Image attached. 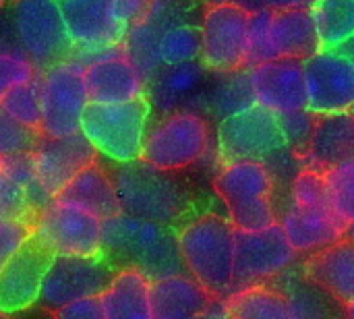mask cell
I'll use <instances>...</instances> for the list:
<instances>
[{"instance_id":"ac0fdd59","label":"cell","mask_w":354,"mask_h":319,"mask_svg":"<svg viewBox=\"0 0 354 319\" xmlns=\"http://www.w3.org/2000/svg\"><path fill=\"white\" fill-rule=\"evenodd\" d=\"M95 160L97 152L83 133L68 137H41L31 152L35 181L48 201L58 197V193Z\"/></svg>"},{"instance_id":"d590c367","label":"cell","mask_w":354,"mask_h":319,"mask_svg":"<svg viewBox=\"0 0 354 319\" xmlns=\"http://www.w3.org/2000/svg\"><path fill=\"white\" fill-rule=\"evenodd\" d=\"M0 108L17 122L37 131L41 135V93L39 77L12 87L0 102Z\"/></svg>"},{"instance_id":"74e56055","label":"cell","mask_w":354,"mask_h":319,"mask_svg":"<svg viewBox=\"0 0 354 319\" xmlns=\"http://www.w3.org/2000/svg\"><path fill=\"white\" fill-rule=\"evenodd\" d=\"M41 135L21 122H17L12 116H8L0 108V156H17V154H31L35 145L39 143Z\"/></svg>"},{"instance_id":"cb8c5ba5","label":"cell","mask_w":354,"mask_h":319,"mask_svg":"<svg viewBox=\"0 0 354 319\" xmlns=\"http://www.w3.org/2000/svg\"><path fill=\"white\" fill-rule=\"evenodd\" d=\"M301 272L334 303L346 307L354 301V239L342 237L322 251L307 255Z\"/></svg>"},{"instance_id":"44dd1931","label":"cell","mask_w":354,"mask_h":319,"mask_svg":"<svg viewBox=\"0 0 354 319\" xmlns=\"http://www.w3.org/2000/svg\"><path fill=\"white\" fill-rule=\"evenodd\" d=\"M85 83L89 102L118 104L143 98L147 81L127 58L124 48H112L85 60Z\"/></svg>"},{"instance_id":"f35d334b","label":"cell","mask_w":354,"mask_h":319,"mask_svg":"<svg viewBox=\"0 0 354 319\" xmlns=\"http://www.w3.org/2000/svg\"><path fill=\"white\" fill-rule=\"evenodd\" d=\"M35 77H39L37 66L21 50L19 52L0 50V102L12 87L27 83Z\"/></svg>"},{"instance_id":"603a6c76","label":"cell","mask_w":354,"mask_h":319,"mask_svg":"<svg viewBox=\"0 0 354 319\" xmlns=\"http://www.w3.org/2000/svg\"><path fill=\"white\" fill-rule=\"evenodd\" d=\"M278 222L295 251L311 255L346 237V224L334 214L332 206H292L278 210Z\"/></svg>"},{"instance_id":"4dcf8cb0","label":"cell","mask_w":354,"mask_h":319,"mask_svg":"<svg viewBox=\"0 0 354 319\" xmlns=\"http://www.w3.org/2000/svg\"><path fill=\"white\" fill-rule=\"evenodd\" d=\"M253 104H255V98H253V89H251V81H249V69H241L234 73L218 75V79L212 81V85L201 102L199 114L207 110L212 116L222 120V118H226L234 112H241Z\"/></svg>"},{"instance_id":"ba28073f","label":"cell","mask_w":354,"mask_h":319,"mask_svg":"<svg viewBox=\"0 0 354 319\" xmlns=\"http://www.w3.org/2000/svg\"><path fill=\"white\" fill-rule=\"evenodd\" d=\"M31 239L52 257H97L104 249V220L81 208L50 199L31 220Z\"/></svg>"},{"instance_id":"484cf974","label":"cell","mask_w":354,"mask_h":319,"mask_svg":"<svg viewBox=\"0 0 354 319\" xmlns=\"http://www.w3.org/2000/svg\"><path fill=\"white\" fill-rule=\"evenodd\" d=\"M54 199L81 208L102 220H108L122 212L112 172L106 170L97 160L83 168Z\"/></svg>"},{"instance_id":"8fae6325","label":"cell","mask_w":354,"mask_h":319,"mask_svg":"<svg viewBox=\"0 0 354 319\" xmlns=\"http://www.w3.org/2000/svg\"><path fill=\"white\" fill-rule=\"evenodd\" d=\"M41 137H68L81 133V120L89 106L85 62L71 56L39 73Z\"/></svg>"},{"instance_id":"5bb4252c","label":"cell","mask_w":354,"mask_h":319,"mask_svg":"<svg viewBox=\"0 0 354 319\" xmlns=\"http://www.w3.org/2000/svg\"><path fill=\"white\" fill-rule=\"evenodd\" d=\"M75 58H91L122 46L129 27L118 19L116 0H58Z\"/></svg>"},{"instance_id":"ee69618b","label":"cell","mask_w":354,"mask_h":319,"mask_svg":"<svg viewBox=\"0 0 354 319\" xmlns=\"http://www.w3.org/2000/svg\"><path fill=\"white\" fill-rule=\"evenodd\" d=\"M338 52H342V54H346V56H351V58H353L354 56V37L351 39V42H346L342 48H338Z\"/></svg>"},{"instance_id":"7dc6e473","label":"cell","mask_w":354,"mask_h":319,"mask_svg":"<svg viewBox=\"0 0 354 319\" xmlns=\"http://www.w3.org/2000/svg\"><path fill=\"white\" fill-rule=\"evenodd\" d=\"M346 237H351V239H354V222L346 228Z\"/></svg>"},{"instance_id":"277c9868","label":"cell","mask_w":354,"mask_h":319,"mask_svg":"<svg viewBox=\"0 0 354 319\" xmlns=\"http://www.w3.org/2000/svg\"><path fill=\"white\" fill-rule=\"evenodd\" d=\"M212 185L236 230H261L278 222L276 176L268 164L253 160L222 164Z\"/></svg>"},{"instance_id":"bcb514c9","label":"cell","mask_w":354,"mask_h":319,"mask_svg":"<svg viewBox=\"0 0 354 319\" xmlns=\"http://www.w3.org/2000/svg\"><path fill=\"white\" fill-rule=\"evenodd\" d=\"M344 319H354V301L344 307Z\"/></svg>"},{"instance_id":"8992f818","label":"cell","mask_w":354,"mask_h":319,"mask_svg":"<svg viewBox=\"0 0 354 319\" xmlns=\"http://www.w3.org/2000/svg\"><path fill=\"white\" fill-rule=\"evenodd\" d=\"M319 50V37L309 6L251 12L245 69L278 58L307 60Z\"/></svg>"},{"instance_id":"f6af8a7d","label":"cell","mask_w":354,"mask_h":319,"mask_svg":"<svg viewBox=\"0 0 354 319\" xmlns=\"http://www.w3.org/2000/svg\"><path fill=\"white\" fill-rule=\"evenodd\" d=\"M228 2H234V0H201L203 6H218V4H228Z\"/></svg>"},{"instance_id":"d4e9b609","label":"cell","mask_w":354,"mask_h":319,"mask_svg":"<svg viewBox=\"0 0 354 319\" xmlns=\"http://www.w3.org/2000/svg\"><path fill=\"white\" fill-rule=\"evenodd\" d=\"M46 203L48 199L41 195L35 181L31 154H17V156L2 158L0 218L31 222L35 212Z\"/></svg>"},{"instance_id":"d6986e66","label":"cell","mask_w":354,"mask_h":319,"mask_svg":"<svg viewBox=\"0 0 354 319\" xmlns=\"http://www.w3.org/2000/svg\"><path fill=\"white\" fill-rule=\"evenodd\" d=\"M212 81V71L205 69L201 60L170 64L162 66L147 81L145 95L151 104V112H158L160 116L180 110L199 112Z\"/></svg>"},{"instance_id":"9a60e30c","label":"cell","mask_w":354,"mask_h":319,"mask_svg":"<svg viewBox=\"0 0 354 319\" xmlns=\"http://www.w3.org/2000/svg\"><path fill=\"white\" fill-rule=\"evenodd\" d=\"M116 268L104 257H64L54 255L44 276L39 303L54 311L66 303L100 297L110 284Z\"/></svg>"},{"instance_id":"4fadbf2b","label":"cell","mask_w":354,"mask_h":319,"mask_svg":"<svg viewBox=\"0 0 354 319\" xmlns=\"http://www.w3.org/2000/svg\"><path fill=\"white\" fill-rule=\"evenodd\" d=\"M249 17L236 2L205 8L201 15V62L216 75L245 69L249 50Z\"/></svg>"},{"instance_id":"7402d4cb","label":"cell","mask_w":354,"mask_h":319,"mask_svg":"<svg viewBox=\"0 0 354 319\" xmlns=\"http://www.w3.org/2000/svg\"><path fill=\"white\" fill-rule=\"evenodd\" d=\"M249 81L257 106L272 112H290L307 108L305 60L278 58L249 69Z\"/></svg>"},{"instance_id":"b9f144b4","label":"cell","mask_w":354,"mask_h":319,"mask_svg":"<svg viewBox=\"0 0 354 319\" xmlns=\"http://www.w3.org/2000/svg\"><path fill=\"white\" fill-rule=\"evenodd\" d=\"M236 4H241L245 10L255 12V10H263V8H297V6H311L313 0H234Z\"/></svg>"},{"instance_id":"ffe728a7","label":"cell","mask_w":354,"mask_h":319,"mask_svg":"<svg viewBox=\"0 0 354 319\" xmlns=\"http://www.w3.org/2000/svg\"><path fill=\"white\" fill-rule=\"evenodd\" d=\"M50 259L52 255L31 237L8 257L0 270V309L4 313H21L39 303Z\"/></svg>"},{"instance_id":"5b68a950","label":"cell","mask_w":354,"mask_h":319,"mask_svg":"<svg viewBox=\"0 0 354 319\" xmlns=\"http://www.w3.org/2000/svg\"><path fill=\"white\" fill-rule=\"evenodd\" d=\"M149 118L151 104L147 95L118 104L89 102L81 120V133L97 156L112 164H129L141 158Z\"/></svg>"},{"instance_id":"7a4b0ae2","label":"cell","mask_w":354,"mask_h":319,"mask_svg":"<svg viewBox=\"0 0 354 319\" xmlns=\"http://www.w3.org/2000/svg\"><path fill=\"white\" fill-rule=\"evenodd\" d=\"M234 235L228 216L218 212H193L176 228L185 272L214 299L234 291Z\"/></svg>"},{"instance_id":"9c48e42d","label":"cell","mask_w":354,"mask_h":319,"mask_svg":"<svg viewBox=\"0 0 354 319\" xmlns=\"http://www.w3.org/2000/svg\"><path fill=\"white\" fill-rule=\"evenodd\" d=\"M209 149V122L191 110L160 116L149 125L141 160L168 172L195 166Z\"/></svg>"},{"instance_id":"816d5d0a","label":"cell","mask_w":354,"mask_h":319,"mask_svg":"<svg viewBox=\"0 0 354 319\" xmlns=\"http://www.w3.org/2000/svg\"><path fill=\"white\" fill-rule=\"evenodd\" d=\"M353 62H354V56H353Z\"/></svg>"},{"instance_id":"681fc988","label":"cell","mask_w":354,"mask_h":319,"mask_svg":"<svg viewBox=\"0 0 354 319\" xmlns=\"http://www.w3.org/2000/svg\"><path fill=\"white\" fill-rule=\"evenodd\" d=\"M2 4H4V0H0V6H2Z\"/></svg>"},{"instance_id":"1f68e13d","label":"cell","mask_w":354,"mask_h":319,"mask_svg":"<svg viewBox=\"0 0 354 319\" xmlns=\"http://www.w3.org/2000/svg\"><path fill=\"white\" fill-rule=\"evenodd\" d=\"M309 10L322 50H338L354 37V0H313Z\"/></svg>"},{"instance_id":"2e32d148","label":"cell","mask_w":354,"mask_h":319,"mask_svg":"<svg viewBox=\"0 0 354 319\" xmlns=\"http://www.w3.org/2000/svg\"><path fill=\"white\" fill-rule=\"evenodd\" d=\"M195 0H151L143 19L127 31L122 42L124 54L139 69L145 81H149L164 66L158 54L162 35L180 23H195Z\"/></svg>"},{"instance_id":"8d00e7d4","label":"cell","mask_w":354,"mask_h":319,"mask_svg":"<svg viewBox=\"0 0 354 319\" xmlns=\"http://www.w3.org/2000/svg\"><path fill=\"white\" fill-rule=\"evenodd\" d=\"M276 116H278V125H280V131L284 135L286 147L301 162V158L305 156V152L309 147V141H311V135L315 131L319 114H315L309 108H305V110L278 112Z\"/></svg>"},{"instance_id":"7bdbcfd3","label":"cell","mask_w":354,"mask_h":319,"mask_svg":"<svg viewBox=\"0 0 354 319\" xmlns=\"http://www.w3.org/2000/svg\"><path fill=\"white\" fill-rule=\"evenodd\" d=\"M193 319H228V311H226L224 299H214L197 318Z\"/></svg>"},{"instance_id":"4316f807","label":"cell","mask_w":354,"mask_h":319,"mask_svg":"<svg viewBox=\"0 0 354 319\" xmlns=\"http://www.w3.org/2000/svg\"><path fill=\"white\" fill-rule=\"evenodd\" d=\"M354 154V108L340 114L319 116L301 166L326 170Z\"/></svg>"},{"instance_id":"e0dca14e","label":"cell","mask_w":354,"mask_h":319,"mask_svg":"<svg viewBox=\"0 0 354 319\" xmlns=\"http://www.w3.org/2000/svg\"><path fill=\"white\" fill-rule=\"evenodd\" d=\"M307 108L319 116L354 108V62L338 50H319L305 60Z\"/></svg>"},{"instance_id":"7c38bea8","label":"cell","mask_w":354,"mask_h":319,"mask_svg":"<svg viewBox=\"0 0 354 319\" xmlns=\"http://www.w3.org/2000/svg\"><path fill=\"white\" fill-rule=\"evenodd\" d=\"M297 264L299 253L290 245L280 222L261 230H236L234 291L253 284H270Z\"/></svg>"},{"instance_id":"d6a6232c","label":"cell","mask_w":354,"mask_h":319,"mask_svg":"<svg viewBox=\"0 0 354 319\" xmlns=\"http://www.w3.org/2000/svg\"><path fill=\"white\" fill-rule=\"evenodd\" d=\"M270 284L278 286L286 295L292 319H330V297L313 286L297 266Z\"/></svg>"},{"instance_id":"c3c4849f","label":"cell","mask_w":354,"mask_h":319,"mask_svg":"<svg viewBox=\"0 0 354 319\" xmlns=\"http://www.w3.org/2000/svg\"><path fill=\"white\" fill-rule=\"evenodd\" d=\"M0 319H10V316H8V313H4V311L0 309Z\"/></svg>"},{"instance_id":"3957f363","label":"cell","mask_w":354,"mask_h":319,"mask_svg":"<svg viewBox=\"0 0 354 319\" xmlns=\"http://www.w3.org/2000/svg\"><path fill=\"white\" fill-rule=\"evenodd\" d=\"M120 210L129 216L178 228L193 214V193L174 172L160 170L141 158L114 164L112 170Z\"/></svg>"},{"instance_id":"ab89813d","label":"cell","mask_w":354,"mask_h":319,"mask_svg":"<svg viewBox=\"0 0 354 319\" xmlns=\"http://www.w3.org/2000/svg\"><path fill=\"white\" fill-rule=\"evenodd\" d=\"M29 237H31V222L0 218V270Z\"/></svg>"},{"instance_id":"f1b7e54d","label":"cell","mask_w":354,"mask_h":319,"mask_svg":"<svg viewBox=\"0 0 354 319\" xmlns=\"http://www.w3.org/2000/svg\"><path fill=\"white\" fill-rule=\"evenodd\" d=\"M100 303L106 319H153L151 280L137 270L118 268Z\"/></svg>"},{"instance_id":"f907efd6","label":"cell","mask_w":354,"mask_h":319,"mask_svg":"<svg viewBox=\"0 0 354 319\" xmlns=\"http://www.w3.org/2000/svg\"><path fill=\"white\" fill-rule=\"evenodd\" d=\"M0 166H2V156H0Z\"/></svg>"},{"instance_id":"30bf717a","label":"cell","mask_w":354,"mask_h":319,"mask_svg":"<svg viewBox=\"0 0 354 319\" xmlns=\"http://www.w3.org/2000/svg\"><path fill=\"white\" fill-rule=\"evenodd\" d=\"M286 154L292 152L286 147L278 116L263 106L253 104L241 112L222 118L218 125L220 166L243 160L270 164L272 160H278Z\"/></svg>"},{"instance_id":"52a82bcc","label":"cell","mask_w":354,"mask_h":319,"mask_svg":"<svg viewBox=\"0 0 354 319\" xmlns=\"http://www.w3.org/2000/svg\"><path fill=\"white\" fill-rule=\"evenodd\" d=\"M8 19L19 50L39 73L75 54L58 0H15Z\"/></svg>"},{"instance_id":"836d02e7","label":"cell","mask_w":354,"mask_h":319,"mask_svg":"<svg viewBox=\"0 0 354 319\" xmlns=\"http://www.w3.org/2000/svg\"><path fill=\"white\" fill-rule=\"evenodd\" d=\"M322 172H324L330 206L334 214L348 228L354 222V154L328 166Z\"/></svg>"},{"instance_id":"6da1fadb","label":"cell","mask_w":354,"mask_h":319,"mask_svg":"<svg viewBox=\"0 0 354 319\" xmlns=\"http://www.w3.org/2000/svg\"><path fill=\"white\" fill-rule=\"evenodd\" d=\"M102 255L116 270H137L151 282L185 272L176 228L141 220L124 212L104 220Z\"/></svg>"},{"instance_id":"e575fe53","label":"cell","mask_w":354,"mask_h":319,"mask_svg":"<svg viewBox=\"0 0 354 319\" xmlns=\"http://www.w3.org/2000/svg\"><path fill=\"white\" fill-rule=\"evenodd\" d=\"M201 25L197 23H180L170 27L158 46V54L164 66L193 62L201 58Z\"/></svg>"},{"instance_id":"f546056e","label":"cell","mask_w":354,"mask_h":319,"mask_svg":"<svg viewBox=\"0 0 354 319\" xmlns=\"http://www.w3.org/2000/svg\"><path fill=\"white\" fill-rule=\"evenodd\" d=\"M228 319H292L286 295L274 284H253L232 291L226 299Z\"/></svg>"},{"instance_id":"83f0119b","label":"cell","mask_w":354,"mask_h":319,"mask_svg":"<svg viewBox=\"0 0 354 319\" xmlns=\"http://www.w3.org/2000/svg\"><path fill=\"white\" fill-rule=\"evenodd\" d=\"M214 297L187 272L151 282L153 319L197 318Z\"/></svg>"},{"instance_id":"60d3db41","label":"cell","mask_w":354,"mask_h":319,"mask_svg":"<svg viewBox=\"0 0 354 319\" xmlns=\"http://www.w3.org/2000/svg\"><path fill=\"white\" fill-rule=\"evenodd\" d=\"M52 319H106L100 297H87L66 303L52 311Z\"/></svg>"}]
</instances>
